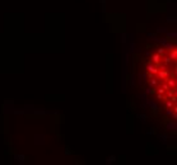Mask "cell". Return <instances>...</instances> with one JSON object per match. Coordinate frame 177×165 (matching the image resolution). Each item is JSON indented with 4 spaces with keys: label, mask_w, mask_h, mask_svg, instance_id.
<instances>
[{
    "label": "cell",
    "mask_w": 177,
    "mask_h": 165,
    "mask_svg": "<svg viewBox=\"0 0 177 165\" xmlns=\"http://www.w3.org/2000/svg\"><path fill=\"white\" fill-rule=\"evenodd\" d=\"M147 81L163 111L176 117V46L162 44L150 55Z\"/></svg>",
    "instance_id": "1"
}]
</instances>
